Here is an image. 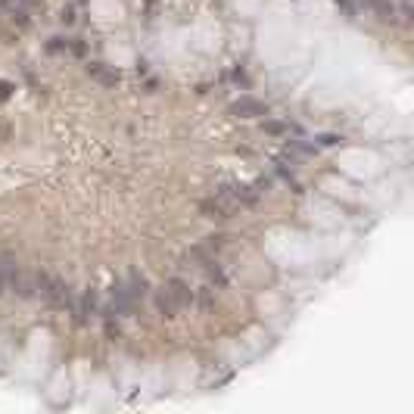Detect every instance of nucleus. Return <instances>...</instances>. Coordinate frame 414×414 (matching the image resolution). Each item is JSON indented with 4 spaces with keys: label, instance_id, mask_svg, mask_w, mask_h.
Here are the masks:
<instances>
[{
    "label": "nucleus",
    "instance_id": "obj_1",
    "mask_svg": "<svg viewBox=\"0 0 414 414\" xmlns=\"http://www.w3.org/2000/svg\"><path fill=\"white\" fill-rule=\"evenodd\" d=\"M38 280H40V271H26V268H19L10 290L22 299H31V296H38Z\"/></svg>",
    "mask_w": 414,
    "mask_h": 414
},
{
    "label": "nucleus",
    "instance_id": "obj_2",
    "mask_svg": "<svg viewBox=\"0 0 414 414\" xmlns=\"http://www.w3.org/2000/svg\"><path fill=\"white\" fill-rule=\"evenodd\" d=\"M165 290H168V296L175 299V305H178V308H184V305H190V303H193V290H190L184 280H178V278H175V280H168V283H165Z\"/></svg>",
    "mask_w": 414,
    "mask_h": 414
},
{
    "label": "nucleus",
    "instance_id": "obj_3",
    "mask_svg": "<svg viewBox=\"0 0 414 414\" xmlns=\"http://www.w3.org/2000/svg\"><path fill=\"white\" fill-rule=\"evenodd\" d=\"M112 305H116L119 308V312L121 315H128V312H134V296L131 293H128V287H125V280H119L116 283V287H112Z\"/></svg>",
    "mask_w": 414,
    "mask_h": 414
},
{
    "label": "nucleus",
    "instance_id": "obj_4",
    "mask_svg": "<svg viewBox=\"0 0 414 414\" xmlns=\"http://www.w3.org/2000/svg\"><path fill=\"white\" fill-rule=\"evenodd\" d=\"M234 116H240V119H256V116H265V107L258 100H249V97H243V100H237L231 107Z\"/></svg>",
    "mask_w": 414,
    "mask_h": 414
},
{
    "label": "nucleus",
    "instance_id": "obj_5",
    "mask_svg": "<svg viewBox=\"0 0 414 414\" xmlns=\"http://www.w3.org/2000/svg\"><path fill=\"white\" fill-rule=\"evenodd\" d=\"M87 75L97 78L100 85H107V87H116L119 85V72L109 69V66H103V62H91V66H87Z\"/></svg>",
    "mask_w": 414,
    "mask_h": 414
},
{
    "label": "nucleus",
    "instance_id": "obj_6",
    "mask_svg": "<svg viewBox=\"0 0 414 414\" xmlns=\"http://www.w3.org/2000/svg\"><path fill=\"white\" fill-rule=\"evenodd\" d=\"M16 271H19V265H16L13 256H0V293H6V290L13 287V278Z\"/></svg>",
    "mask_w": 414,
    "mask_h": 414
},
{
    "label": "nucleus",
    "instance_id": "obj_7",
    "mask_svg": "<svg viewBox=\"0 0 414 414\" xmlns=\"http://www.w3.org/2000/svg\"><path fill=\"white\" fill-rule=\"evenodd\" d=\"M200 209H202V212H206L209 218H231V215H234V209L227 206V202H224L222 197H218V193H215L212 200H206V202H202Z\"/></svg>",
    "mask_w": 414,
    "mask_h": 414
},
{
    "label": "nucleus",
    "instance_id": "obj_8",
    "mask_svg": "<svg viewBox=\"0 0 414 414\" xmlns=\"http://www.w3.org/2000/svg\"><path fill=\"white\" fill-rule=\"evenodd\" d=\"M125 287H128V293L134 296V303H141L143 296H147V278L143 274H128V280H125Z\"/></svg>",
    "mask_w": 414,
    "mask_h": 414
},
{
    "label": "nucleus",
    "instance_id": "obj_9",
    "mask_svg": "<svg viewBox=\"0 0 414 414\" xmlns=\"http://www.w3.org/2000/svg\"><path fill=\"white\" fill-rule=\"evenodd\" d=\"M156 305H159V312L165 315V318H175V315H178V305H175V299L168 296V290H165V287H162L159 293H156Z\"/></svg>",
    "mask_w": 414,
    "mask_h": 414
},
{
    "label": "nucleus",
    "instance_id": "obj_10",
    "mask_svg": "<svg viewBox=\"0 0 414 414\" xmlns=\"http://www.w3.org/2000/svg\"><path fill=\"white\" fill-rule=\"evenodd\" d=\"M265 131L268 134H287V125H280V121H265Z\"/></svg>",
    "mask_w": 414,
    "mask_h": 414
},
{
    "label": "nucleus",
    "instance_id": "obj_11",
    "mask_svg": "<svg viewBox=\"0 0 414 414\" xmlns=\"http://www.w3.org/2000/svg\"><path fill=\"white\" fill-rule=\"evenodd\" d=\"M10 91H13V85H6V81H0V100H6V97H10Z\"/></svg>",
    "mask_w": 414,
    "mask_h": 414
},
{
    "label": "nucleus",
    "instance_id": "obj_12",
    "mask_svg": "<svg viewBox=\"0 0 414 414\" xmlns=\"http://www.w3.org/2000/svg\"><path fill=\"white\" fill-rule=\"evenodd\" d=\"M19 4L22 6H35V10H38V6H44V0H19Z\"/></svg>",
    "mask_w": 414,
    "mask_h": 414
},
{
    "label": "nucleus",
    "instance_id": "obj_13",
    "mask_svg": "<svg viewBox=\"0 0 414 414\" xmlns=\"http://www.w3.org/2000/svg\"><path fill=\"white\" fill-rule=\"evenodd\" d=\"M13 10V0H0V13H10Z\"/></svg>",
    "mask_w": 414,
    "mask_h": 414
},
{
    "label": "nucleus",
    "instance_id": "obj_14",
    "mask_svg": "<svg viewBox=\"0 0 414 414\" xmlns=\"http://www.w3.org/2000/svg\"><path fill=\"white\" fill-rule=\"evenodd\" d=\"M62 22H75V10H62Z\"/></svg>",
    "mask_w": 414,
    "mask_h": 414
}]
</instances>
